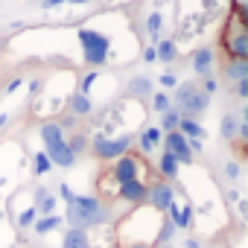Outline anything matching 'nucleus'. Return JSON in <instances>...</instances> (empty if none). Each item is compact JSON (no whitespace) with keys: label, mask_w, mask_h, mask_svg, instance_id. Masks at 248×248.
Instances as JSON below:
<instances>
[{"label":"nucleus","mask_w":248,"mask_h":248,"mask_svg":"<svg viewBox=\"0 0 248 248\" xmlns=\"http://www.w3.org/2000/svg\"><path fill=\"white\" fill-rule=\"evenodd\" d=\"M164 152H170L178 164H193L190 143H187V138H181L178 132H170V135L164 138Z\"/></svg>","instance_id":"obj_8"},{"label":"nucleus","mask_w":248,"mask_h":248,"mask_svg":"<svg viewBox=\"0 0 248 248\" xmlns=\"http://www.w3.org/2000/svg\"><path fill=\"white\" fill-rule=\"evenodd\" d=\"M59 225H62V216H56V213H53V216H38V219L32 222V231H35L38 236H44V233L56 231Z\"/></svg>","instance_id":"obj_20"},{"label":"nucleus","mask_w":248,"mask_h":248,"mask_svg":"<svg viewBox=\"0 0 248 248\" xmlns=\"http://www.w3.org/2000/svg\"><path fill=\"white\" fill-rule=\"evenodd\" d=\"M53 210H56V196L50 190L38 187V193H35V213L38 216H53Z\"/></svg>","instance_id":"obj_15"},{"label":"nucleus","mask_w":248,"mask_h":248,"mask_svg":"<svg viewBox=\"0 0 248 248\" xmlns=\"http://www.w3.org/2000/svg\"><path fill=\"white\" fill-rule=\"evenodd\" d=\"M129 93L132 96H149L152 93V79L149 76H135L129 82Z\"/></svg>","instance_id":"obj_22"},{"label":"nucleus","mask_w":248,"mask_h":248,"mask_svg":"<svg viewBox=\"0 0 248 248\" xmlns=\"http://www.w3.org/2000/svg\"><path fill=\"white\" fill-rule=\"evenodd\" d=\"M105 216H108V210L96 196H73L67 202V222L76 231H88V228L105 222Z\"/></svg>","instance_id":"obj_1"},{"label":"nucleus","mask_w":248,"mask_h":248,"mask_svg":"<svg viewBox=\"0 0 248 248\" xmlns=\"http://www.w3.org/2000/svg\"><path fill=\"white\" fill-rule=\"evenodd\" d=\"M62 248H91V239H88V233H85V231L70 228V231L62 236Z\"/></svg>","instance_id":"obj_18"},{"label":"nucleus","mask_w":248,"mask_h":248,"mask_svg":"<svg viewBox=\"0 0 248 248\" xmlns=\"http://www.w3.org/2000/svg\"><path fill=\"white\" fill-rule=\"evenodd\" d=\"M143 62H146V64L158 62V59H155V47H146V50H143Z\"/></svg>","instance_id":"obj_37"},{"label":"nucleus","mask_w":248,"mask_h":248,"mask_svg":"<svg viewBox=\"0 0 248 248\" xmlns=\"http://www.w3.org/2000/svg\"><path fill=\"white\" fill-rule=\"evenodd\" d=\"M79 44H82V59H85V64L99 67V64L108 62L111 47H108V38H105L102 32H96V30H79Z\"/></svg>","instance_id":"obj_4"},{"label":"nucleus","mask_w":248,"mask_h":248,"mask_svg":"<svg viewBox=\"0 0 248 248\" xmlns=\"http://www.w3.org/2000/svg\"><path fill=\"white\" fill-rule=\"evenodd\" d=\"M167 210H170V225H172V228L187 231V228L193 225V207H190V204H181V207H178V204L172 202Z\"/></svg>","instance_id":"obj_11"},{"label":"nucleus","mask_w":248,"mask_h":248,"mask_svg":"<svg viewBox=\"0 0 248 248\" xmlns=\"http://www.w3.org/2000/svg\"><path fill=\"white\" fill-rule=\"evenodd\" d=\"M193 70L199 76H210V70H213V50L210 47H202L193 53Z\"/></svg>","instance_id":"obj_14"},{"label":"nucleus","mask_w":248,"mask_h":248,"mask_svg":"<svg viewBox=\"0 0 248 248\" xmlns=\"http://www.w3.org/2000/svg\"><path fill=\"white\" fill-rule=\"evenodd\" d=\"M225 76L233 79V82L248 79V59H231V62L225 64Z\"/></svg>","instance_id":"obj_17"},{"label":"nucleus","mask_w":248,"mask_h":248,"mask_svg":"<svg viewBox=\"0 0 248 248\" xmlns=\"http://www.w3.org/2000/svg\"><path fill=\"white\" fill-rule=\"evenodd\" d=\"M216 88H219V85H216V79H213V76H204V82H202V91L210 96V93H216Z\"/></svg>","instance_id":"obj_33"},{"label":"nucleus","mask_w":248,"mask_h":248,"mask_svg":"<svg viewBox=\"0 0 248 248\" xmlns=\"http://www.w3.org/2000/svg\"><path fill=\"white\" fill-rule=\"evenodd\" d=\"M70 108H73V117H85V114H91L93 102H91V96L76 93V96H73V102H70Z\"/></svg>","instance_id":"obj_24"},{"label":"nucleus","mask_w":248,"mask_h":248,"mask_svg":"<svg viewBox=\"0 0 248 248\" xmlns=\"http://www.w3.org/2000/svg\"><path fill=\"white\" fill-rule=\"evenodd\" d=\"M175 132H178L181 138H187V140H199V143H204V129L199 126L193 117H181V120H178V126H175Z\"/></svg>","instance_id":"obj_13"},{"label":"nucleus","mask_w":248,"mask_h":248,"mask_svg":"<svg viewBox=\"0 0 248 248\" xmlns=\"http://www.w3.org/2000/svg\"><path fill=\"white\" fill-rule=\"evenodd\" d=\"M164 143V132L158 129V126H149V129H143L140 132V138H138V146H140V152H155L158 146Z\"/></svg>","instance_id":"obj_12"},{"label":"nucleus","mask_w":248,"mask_h":248,"mask_svg":"<svg viewBox=\"0 0 248 248\" xmlns=\"http://www.w3.org/2000/svg\"><path fill=\"white\" fill-rule=\"evenodd\" d=\"M236 126H239V117L236 114H225V120H222V138L233 140L236 138Z\"/></svg>","instance_id":"obj_25"},{"label":"nucleus","mask_w":248,"mask_h":248,"mask_svg":"<svg viewBox=\"0 0 248 248\" xmlns=\"http://www.w3.org/2000/svg\"><path fill=\"white\" fill-rule=\"evenodd\" d=\"M175 53H178V50H175L172 41H158V44H155V59H158V62H167V64H170V62H175Z\"/></svg>","instance_id":"obj_23"},{"label":"nucleus","mask_w":248,"mask_h":248,"mask_svg":"<svg viewBox=\"0 0 248 248\" xmlns=\"http://www.w3.org/2000/svg\"><path fill=\"white\" fill-rule=\"evenodd\" d=\"M67 146H70V152H73V155H79V152L88 146V140H85L82 135H76V138H70V140H67Z\"/></svg>","instance_id":"obj_29"},{"label":"nucleus","mask_w":248,"mask_h":248,"mask_svg":"<svg viewBox=\"0 0 248 248\" xmlns=\"http://www.w3.org/2000/svg\"><path fill=\"white\" fill-rule=\"evenodd\" d=\"M161 85H164L167 91H175V88H178V76H175V73H164V76H161Z\"/></svg>","instance_id":"obj_32"},{"label":"nucleus","mask_w":248,"mask_h":248,"mask_svg":"<svg viewBox=\"0 0 248 248\" xmlns=\"http://www.w3.org/2000/svg\"><path fill=\"white\" fill-rule=\"evenodd\" d=\"M158 172L170 181V178H178V161L170 155V152H164L161 158H158Z\"/></svg>","instance_id":"obj_19"},{"label":"nucleus","mask_w":248,"mask_h":248,"mask_svg":"<svg viewBox=\"0 0 248 248\" xmlns=\"http://www.w3.org/2000/svg\"><path fill=\"white\" fill-rule=\"evenodd\" d=\"M222 47L231 59H248V15L231 12L222 30Z\"/></svg>","instance_id":"obj_2"},{"label":"nucleus","mask_w":248,"mask_h":248,"mask_svg":"<svg viewBox=\"0 0 248 248\" xmlns=\"http://www.w3.org/2000/svg\"><path fill=\"white\" fill-rule=\"evenodd\" d=\"M38 135H41V140H44V149H47V146H53V143H62V140H67L59 123H44V126L38 129Z\"/></svg>","instance_id":"obj_16"},{"label":"nucleus","mask_w":248,"mask_h":248,"mask_svg":"<svg viewBox=\"0 0 248 248\" xmlns=\"http://www.w3.org/2000/svg\"><path fill=\"white\" fill-rule=\"evenodd\" d=\"M152 108L161 111V114L170 111V96H167V93H155V96H152Z\"/></svg>","instance_id":"obj_28"},{"label":"nucleus","mask_w":248,"mask_h":248,"mask_svg":"<svg viewBox=\"0 0 248 248\" xmlns=\"http://www.w3.org/2000/svg\"><path fill=\"white\" fill-rule=\"evenodd\" d=\"M132 135H120V138H93V155L99 158V161H117V158H123V155H129V146H132Z\"/></svg>","instance_id":"obj_5"},{"label":"nucleus","mask_w":248,"mask_h":248,"mask_svg":"<svg viewBox=\"0 0 248 248\" xmlns=\"http://www.w3.org/2000/svg\"><path fill=\"white\" fill-rule=\"evenodd\" d=\"M50 158H47V152H38L35 158H32V172L35 175H44V172H50Z\"/></svg>","instance_id":"obj_27"},{"label":"nucleus","mask_w":248,"mask_h":248,"mask_svg":"<svg viewBox=\"0 0 248 248\" xmlns=\"http://www.w3.org/2000/svg\"><path fill=\"white\" fill-rule=\"evenodd\" d=\"M236 96H239V99H245V96H248V79L236 82Z\"/></svg>","instance_id":"obj_35"},{"label":"nucleus","mask_w":248,"mask_h":248,"mask_svg":"<svg viewBox=\"0 0 248 248\" xmlns=\"http://www.w3.org/2000/svg\"><path fill=\"white\" fill-rule=\"evenodd\" d=\"M64 3H91V0H64Z\"/></svg>","instance_id":"obj_42"},{"label":"nucleus","mask_w":248,"mask_h":248,"mask_svg":"<svg viewBox=\"0 0 248 248\" xmlns=\"http://www.w3.org/2000/svg\"><path fill=\"white\" fill-rule=\"evenodd\" d=\"M59 3H64V0H44L41 6H44V9H53V6H59Z\"/></svg>","instance_id":"obj_39"},{"label":"nucleus","mask_w":248,"mask_h":248,"mask_svg":"<svg viewBox=\"0 0 248 248\" xmlns=\"http://www.w3.org/2000/svg\"><path fill=\"white\" fill-rule=\"evenodd\" d=\"M178 120H181V117H178V111H172V108H170V111H164V114H161V132H164V129H167V135H170V132H175Z\"/></svg>","instance_id":"obj_26"},{"label":"nucleus","mask_w":248,"mask_h":248,"mask_svg":"<svg viewBox=\"0 0 248 248\" xmlns=\"http://www.w3.org/2000/svg\"><path fill=\"white\" fill-rule=\"evenodd\" d=\"M35 216H38V213H35V207H27V210L21 213V219H18V225H21V228H30V225L35 222Z\"/></svg>","instance_id":"obj_30"},{"label":"nucleus","mask_w":248,"mask_h":248,"mask_svg":"<svg viewBox=\"0 0 248 248\" xmlns=\"http://www.w3.org/2000/svg\"><path fill=\"white\" fill-rule=\"evenodd\" d=\"M59 196H62L64 202H70V199H73V193H70V187H67V184H62V187H59Z\"/></svg>","instance_id":"obj_38"},{"label":"nucleus","mask_w":248,"mask_h":248,"mask_svg":"<svg viewBox=\"0 0 248 248\" xmlns=\"http://www.w3.org/2000/svg\"><path fill=\"white\" fill-rule=\"evenodd\" d=\"M120 199L123 202H132V204H140V202H146V184L138 178V181H126V184H120Z\"/></svg>","instance_id":"obj_10"},{"label":"nucleus","mask_w":248,"mask_h":248,"mask_svg":"<svg viewBox=\"0 0 248 248\" xmlns=\"http://www.w3.org/2000/svg\"><path fill=\"white\" fill-rule=\"evenodd\" d=\"M146 202L155 210H167L175 202V193H172V187L167 181H155V184H146Z\"/></svg>","instance_id":"obj_7"},{"label":"nucleus","mask_w":248,"mask_h":248,"mask_svg":"<svg viewBox=\"0 0 248 248\" xmlns=\"http://www.w3.org/2000/svg\"><path fill=\"white\" fill-rule=\"evenodd\" d=\"M140 167H143V161L135 158V155H123V158H117V164H114V181H117V184L138 181V178H140Z\"/></svg>","instance_id":"obj_6"},{"label":"nucleus","mask_w":248,"mask_h":248,"mask_svg":"<svg viewBox=\"0 0 248 248\" xmlns=\"http://www.w3.org/2000/svg\"><path fill=\"white\" fill-rule=\"evenodd\" d=\"M129 248H152V245H146V242H132Z\"/></svg>","instance_id":"obj_41"},{"label":"nucleus","mask_w":248,"mask_h":248,"mask_svg":"<svg viewBox=\"0 0 248 248\" xmlns=\"http://www.w3.org/2000/svg\"><path fill=\"white\" fill-rule=\"evenodd\" d=\"M175 105H178L175 111H181V114H187V117H196V114L207 111L210 96L202 91L199 82H181V85L175 88Z\"/></svg>","instance_id":"obj_3"},{"label":"nucleus","mask_w":248,"mask_h":248,"mask_svg":"<svg viewBox=\"0 0 248 248\" xmlns=\"http://www.w3.org/2000/svg\"><path fill=\"white\" fill-rule=\"evenodd\" d=\"M44 152H47V158H50V164H53V167H62V170H67V167H73V164H76V155L70 152L67 140H62V143H53V146H47Z\"/></svg>","instance_id":"obj_9"},{"label":"nucleus","mask_w":248,"mask_h":248,"mask_svg":"<svg viewBox=\"0 0 248 248\" xmlns=\"http://www.w3.org/2000/svg\"><path fill=\"white\" fill-rule=\"evenodd\" d=\"M225 175H228V178H239V164H233V161L225 164Z\"/></svg>","instance_id":"obj_34"},{"label":"nucleus","mask_w":248,"mask_h":248,"mask_svg":"<svg viewBox=\"0 0 248 248\" xmlns=\"http://www.w3.org/2000/svg\"><path fill=\"white\" fill-rule=\"evenodd\" d=\"M233 12H242V15H248V0H233Z\"/></svg>","instance_id":"obj_36"},{"label":"nucleus","mask_w":248,"mask_h":248,"mask_svg":"<svg viewBox=\"0 0 248 248\" xmlns=\"http://www.w3.org/2000/svg\"><path fill=\"white\" fill-rule=\"evenodd\" d=\"M6 123H9V114H0V129H3Z\"/></svg>","instance_id":"obj_40"},{"label":"nucleus","mask_w":248,"mask_h":248,"mask_svg":"<svg viewBox=\"0 0 248 248\" xmlns=\"http://www.w3.org/2000/svg\"><path fill=\"white\" fill-rule=\"evenodd\" d=\"M96 76H99V73H96V70H91V73L82 79V91H79V93H85V96H88V93H91V85L96 82Z\"/></svg>","instance_id":"obj_31"},{"label":"nucleus","mask_w":248,"mask_h":248,"mask_svg":"<svg viewBox=\"0 0 248 248\" xmlns=\"http://www.w3.org/2000/svg\"><path fill=\"white\" fill-rule=\"evenodd\" d=\"M161 27H164V18H161L158 12H149V15H146V35L152 38V47L161 41Z\"/></svg>","instance_id":"obj_21"}]
</instances>
